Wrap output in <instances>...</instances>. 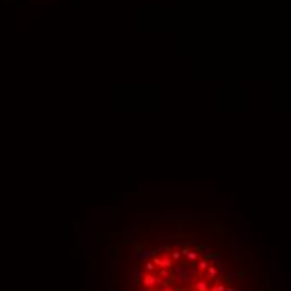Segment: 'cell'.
I'll return each instance as SVG.
<instances>
[{
  "instance_id": "cell-3",
  "label": "cell",
  "mask_w": 291,
  "mask_h": 291,
  "mask_svg": "<svg viewBox=\"0 0 291 291\" xmlns=\"http://www.w3.org/2000/svg\"><path fill=\"white\" fill-rule=\"evenodd\" d=\"M183 254L186 256V258L192 259V261H194V259H198V254H194L192 251H187V249H184V251H183Z\"/></svg>"
},
{
  "instance_id": "cell-2",
  "label": "cell",
  "mask_w": 291,
  "mask_h": 291,
  "mask_svg": "<svg viewBox=\"0 0 291 291\" xmlns=\"http://www.w3.org/2000/svg\"><path fill=\"white\" fill-rule=\"evenodd\" d=\"M157 281H159V280L154 276V274H146V276H144V281H142V283H144V286H147L149 289H151V288L154 286Z\"/></svg>"
},
{
  "instance_id": "cell-1",
  "label": "cell",
  "mask_w": 291,
  "mask_h": 291,
  "mask_svg": "<svg viewBox=\"0 0 291 291\" xmlns=\"http://www.w3.org/2000/svg\"><path fill=\"white\" fill-rule=\"evenodd\" d=\"M154 264H157L159 268H171V266H173V261H171L169 258H157V256H156Z\"/></svg>"
},
{
  "instance_id": "cell-4",
  "label": "cell",
  "mask_w": 291,
  "mask_h": 291,
  "mask_svg": "<svg viewBox=\"0 0 291 291\" xmlns=\"http://www.w3.org/2000/svg\"><path fill=\"white\" fill-rule=\"evenodd\" d=\"M208 268V261H201L199 263V270H206Z\"/></svg>"
},
{
  "instance_id": "cell-5",
  "label": "cell",
  "mask_w": 291,
  "mask_h": 291,
  "mask_svg": "<svg viewBox=\"0 0 291 291\" xmlns=\"http://www.w3.org/2000/svg\"><path fill=\"white\" fill-rule=\"evenodd\" d=\"M198 289L199 291H206V283H198Z\"/></svg>"
}]
</instances>
